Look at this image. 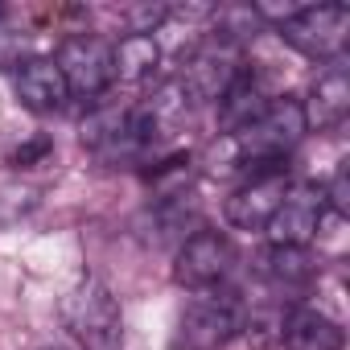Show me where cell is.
Returning a JSON list of instances; mask_svg holds the SVG:
<instances>
[{
    "instance_id": "obj_10",
    "label": "cell",
    "mask_w": 350,
    "mask_h": 350,
    "mask_svg": "<svg viewBox=\"0 0 350 350\" xmlns=\"http://www.w3.org/2000/svg\"><path fill=\"white\" fill-rule=\"evenodd\" d=\"M301 111H305V128L338 132V128L346 124V116H350V75H346V66L334 62V66L313 83V91H309V99L301 103Z\"/></svg>"
},
{
    "instance_id": "obj_17",
    "label": "cell",
    "mask_w": 350,
    "mask_h": 350,
    "mask_svg": "<svg viewBox=\"0 0 350 350\" xmlns=\"http://www.w3.org/2000/svg\"><path fill=\"white\" fill-rule=\"evenodd\" d=\"M42 350H70L66 342H50V346H42Z\"/></svg>"
},
{
    "instance_id": "obj_7",
    "label": "cell",
    "mask_w": 350,
    "mask_h": 350,
    "mask_svg": "<svg viewBox=\"0 0 350 350\" xmlns=\"http://www.w3.org/2000/svg\"><path fill=\"white\" fill-rule=\"evenodd\" d=\"M325 223V194L321 186H288L280 198L276 215L268 219V239L272 247H309Z\"/></svg>"
},
{
    "instance_id": "obj_4",
    "label": "cell",
    "mask_w": 350,
    "mask_h": 350,
    "mask_svg": "<svg viewBox=\"0 0 350 350\" xmlns=\"http://www.w3.org/2000/svg\"><path fill=\"white\" fill-rule=\"evenodd\" d=\"M58 70H62V79H66V91L75 95V99H87V103H95L111 83H116V75H111V46L103 42V38H95V33H75V38H66L62 46H58Z\"/></svg>"
},
{
    "instance_id": "obj_3",
    "label": "cell",
    "mask_w": 350,
    "mask_h": 350,
    "mask_svg": "<svg viewBox=\"0 0 350 350\" xmlns=\"http://www.w3.org/2000/svg\"><path fill=\"white\" fill-rule=\"evenodd\" d=\"M276 33L313 62H338L350 38V9L346 5H305L297 17L276 25Z\"/></svg>"
},
{
    "instance_id": "obj_11",
    "label": "cell",
    "mask_w": 350,
    "mask_h": 350,
    "mask_svg": "<svg viewBox=\"0 0 350 350\" xmlns=\"http://www.w3.org/2000/svg\"><path fill=\"white\" fill-rule=\"evenodd\" d=\"M13 91H17L21 107L42 111V116H46V111H58V107L70 99L66 79H62V70H58L54 58H29V62H21V70H17V79H13Z\"/></svg>"
},
{
    "instance_id": "obj_5",
    "label": "cell",
    "mask_w": 350,
    "mask_h": 350,
    "mask_svg": "<svg viewBox=\"0 0 350 350\" xmlns=\"http://www.w3.org/2000/svg\"><path fill=\"white\" fill-rule=\"evenodd\" d=\"M284 194H288V169H284V161H272L260 173H252V178L227 198L223 215L239 231H264Z\"/></svg>"
},
{
    "instance_id": "obj_15",
    "label": "cell",
    "mask_w": 350,
    "mask_h": 350,
    "mask_svg": "<svg viewBox=\"0 0 350 350\" xmlns=\"http://www.w3.org/2000/svg\"><path fill=\"white\" fill-rule=\"evenodd\" d=\"M268 276L280 280V284H301L313 276V264L305 256V247H272L268 256Z\"/></svg>"
},
{
    "instance_id": "obj_14",
    "label": "cell",
    "mask_w": 350,
    "mask_h": 350,
    "mask_svg": "<svg viewBox=\"0 0 350 350\" xmlns=\"http://www.w3.org/2000/svg\"><path fill=\"white\" fill-rule=\"evenodd\" d=\"M161 62V46L148 33H124L111 46V75L120 83H144Z\"/></svg>"
},
{
    "instance_id": "obj_12",
    "label": "cell",
    "mask_w": 350,
    "mask_h": 350,
    "mask_svg": "<svg viewBox=\"0 0 350 350\" xmlns=\"http://www.w3.org/2000/svg\"><path fill=\"white\" fill-rule=\"evenodd\" d=\"M280 342L288 350H342L346 346V329L329 313L309 309V305H297L280 321Z\"/></svg>"
},
{
    "instance_id": "obj_1",
    "label": "cell",
    "mask_w": 350,
    "mask_h": 350,
    "mask_svg": "<svg viewBox=\"0 0 350 350\" xmlns=\"http://www.w3.org/2000/svg\"><path fill=\"white\" fill-rule=\"evenodd\" d=\"M62 321L83 350H120L124 346V313L116 293L99 276H83L62 297Z\"/></svg>"
},
{
    "instance_id": "obj_8",
    "label": "cell",
    "mask_w": 350,
    "mask_h": 350,
    "mask_svg": "<svg viewBox=\"0 0 350 350\" xmlns=\"http://www.w3.org/2000/svg\"><path fill=\"white\" fill-rule=\"evenodd\" d=\"M239 70H243L239 50H235L231 42H223V38H211L206 46H198V50L186 58L178 83L190 91V99H198V103H211V99H215V103H219V95L235 83Z\"/></svg>"
},
{
    "instance_id": "obj_9",
    "label": "cell",
    "mask_w": 350,
    "mask_h": 350,
    "mask_svg": "<svg viewBox=\"0 0 350 350\" xmlns=\"http://www.w3.org/2000/svg\"><path fill=\"white\" fill-rule=\"evenodd\" d=\"M239 313L227 297H198L178 321V350H219L239 334Z\"/></svg>"
},
{
    "instance_id": "obj_16",
    "label": "cell",
    "mask_w": 350,
    "mask_h": 350,
    "mask_svg": "<svg viewBox=\"0 0 350 350\" xmlns=\"http://www.w3.org/2000/svg\"><path fill=\"white\" fill-rule=\"evenodd\" d=\"M169 17H173L169 5H136V9H120V21L128 25V33H148V38H152Z\"/></svg>"
},
{
    "instance_id": "obj_13",
    "label": "cell",
    "mask_w": 350,
    "mask_h": 350,
    "mask_svg": "<svg viewBox=\"0 0 350 350\" xmlns=\"http://www.w3.org/2000/svg\"><path fill=\"white\" fill-rule=\"evenodd\" d=\"M268 103H272V95H268L264 79L252 75V70H239L235 83L219 95V124L235 136V132H243L252 120H260Z\"/></svg>"
},
{
    "instance_id": "obj_2",
    "label": "cell",
    "mask_w": 350,
    "mask_h": 350,
    "mask_svg": "<svg viewBox=\"0 0 350 350\" xmlns=\"http://www.w3.org/2000/svg\"><path fill=\"white\" fill-rule=\"evenodd\" d=\"M305 111H301V99L293 95H280L264 107L260 120H252L243 132L231 136V157L239 165H272V161H284L301 136H305Z\"/></svg>"
},
{
    "instance_id": "obj_6",
    "label": "cell",
    "mask_w": 350,
    "mask_h": 350,
    "mask_svg": "<svg viewBox=\"0 0 350 350\" xmlns=\"http://www.w3.org/2000/svg\"><path fill=\"white\" fill-rule=\"evenodd\" d=\"M235 268V247L227 235L219 231H198L182 243L178 252V264H173V280L182 288H194V293H206L215 284H223Z\"/></svg>"
}]
</instances>
